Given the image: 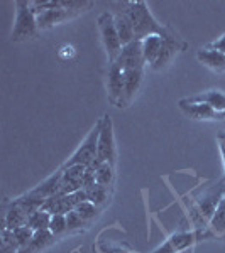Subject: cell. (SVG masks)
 <instances>
[{"label":"cell","instance_id":"6da1fadb","mask_svg":"<svg viewBox=\"0 0 225 253\" xmlns=\"http://www.w3.org/2000/svg\"><path fill=\"white\" fill-rule=\"evenodd\" d=\"M124 12L132 22L137 41H142L151 34L168 36V32L171 31L168 26H163V24L158 22L156 17L151 14L146 2H125Z\"/></svg>","mask_w":225,"mask_h":253},{"label":"cell","instance_id":"7a4b0ae2","mask_svg":"<svg viewBox=\"0 0 225 253\" xmlns=\"http://www.w3.org/2000/svg\"><path fill=\"white\" fill-rule=\"evenodd\" d=\"M38 31V15L32 7V2L17 0L15 2V20L10 34L12 42H26V41L36 38Z\"/></svg>","mask_w":225,"mask_h":253},{"label":"cell","instance_id":"3957f363","mask_svg":"<svg viewBox=\"0 0 225 253\" xmlns=\"http://www.w3.org/2000/svg\"><path fill=\"white\" fill-rule=\"evenodd\" d=\"M97 24H98V32H100L102 44H104V49H105V52H107L109 64L115 63L118 54L122 52L124 44H122L120 38H118V32L115 29L113 14H110V12L100 14L97 19Z\"/></svg>","mask_w":225,"mask_h":253},{"label":"cell","instance_id":"277c9868","mask_svg":"<svg viewBox=\"0 0 225 253\" xmlns=\"http://www.w3.org/2000/svg\"><path fill=\"white\" fill-rule=\"evenodd\" d=\"M102 120L100 135H98V145H97V159L102 162L115 166L117 159V147H115V137H113V124L112 118L105 115Z\"/></svg>","mask_w":225,"mask_h":253},{"label":"cell","instance_id":"5b68a950","mask_svg":"<svg viewBox=\"0 0 225 253\" xmlns=\"http://www.w3.org/2000/svg\"><path fill=\"white\" fill-rule=\"evenodd\" d=\"M100 128H102V120H98L93 128L90 130V133L87 135V138L83 140V144L78 147L75 154L69 157V161L64 166H85L88 167L93 161L97 159V145H98V135H100Z\"/></svg>","mask_w":225,"mask_h":253},{"label":"cell","instance_id":"8992f818","mask_svg":"<svg viewBox=\"0 0 225 253\" xmlns=\"http://www.w3.org/2000/svg\"><path fill=\"white\" fill-rule=\"evenodd\" d=\"M124 71L117 63L109 64L107 71V98L109 101L117 108H122V101H124Z\"/></svg>","mask_w":225,"mask_h":253},{"label":"cell","instance_id":"52a82bcc","mask_svg":"<svg viewBox=\"0 0 225 253\" xmlns=\"http://www.w3.org/2000/svg\"><path fill=\"white\" fill-rule=\"evenodd\" d=\"M185 47H186V44L183 42V39L171 29L168 32V36H165V42H163V49H161V52H159V58L156 59V63L151 66V69H154V71L165 69L168 64L173 61L174 56H176L179 51H183Z\"/></svg>","mask_w":225,"mask_h":253},{"label":"cell","instance_id":"ba28073f","mask_svg":"<svg viewBox=\"0 0 225 253\" xmlns=\"http://www.w3.org/2000/svg\"><path fill=\"white\" fill-rule=\"evenodd\" d=\"M115 63L122 68V71H130V69H144L146 61L142 56V44L141 41H132L127 46L122 47V52L118 54Z\"/></svg>","mask_w":225,"mask_h":253},{"label":"cell","instance_id":"9c48e42d","mask_svg":"<svg viewBox=\"0 0 225 253\" xmlns=\"http://www.w3.org/2000/svg\"><path fill=\"white\" fill-rule=\"evenodd\" d=\"M179 108L185 113L186 117L193 118L198 122H214V120H225L222 115L215 112L214 108H210L205 103H200V101H193L190 98H183L179 100Z\"/></svg>","mask_w":225,"mask_h":253},{"label":"cell","instance_id":"30bf717a","mask_svg":"<svg viewBox=\"0 0 225 253\" xmlns=\"http://www.w3.org/2000/svg\"><path fill=\"white\" fill-rule=\"evenodd\" d=\"M225 194V186L224 182L220 184L219 187H214V189H210L205 196H202V198L196 201V213L198 216L202 218L203 223H207L212 219V216H214L217 206H219L220 199L224 198Z\"/></svg>","mask_w":225,"mask_h":253},{"label":"cell","instance_id":"8fae6325","mask_svg":"<svg viewBox=\"0 0 225 253\" xmlns=\"http://www.w3.org/2000/svg\"><path fill=\"white\" fill-rule=\"evenodd\" d=\"M124 101H122V108L129 107L137 96L139 89H141L142 80H144V69H130V71H124Z\"/></svg>","mask_w":225,"mask_h":253},{"label":"cell","instance_id":"7c38bea8","mask_svg":"<svg viewBox=\"0 0 225 253\" xmlns=\"http://www.w3.org/2000/svg\"><path fill=\"white\" fill-rule=\"evenodd\" d=\"M196 59L200 64H203L205 68L212 69L215 73H224L225 71V54L215 51L212 47H202L196 52Z\"/></svg>","mask_w":225,"mask_h":253},{"label":"cell","instance_id":"4fadbf2b","mask_svg":"<svg viewBox=\"0 0 225 253\" xmlns=\"http://www.w3.org/2000/svg\"><path fill=\"white\" fill-rule=\"evenodd\" d=\"M163 42H165V36L161 34H151L141 41L142 44V56H144L146 66H153L159 58V52L163 49Z\"/></svg>","mask_w":225,"mask_h":253},{"label":"cell","instance_id":"5bb4252c","mask_svg":"<svg viewBox=\"0 0 225 253\" xmlns=\"http://www.w3.org/2000/svg\"><path fill=\"white\" fill-rule=\"evenodd\" d=\"M27 218H29V213L24 210L22 206L17 205L15 201H12L10 208L7 210L5 216H3V223L2 228L3 230H15L19 226H26L27 224Z\"/></svg>","mask_w":225,"mask_h":253},{"label":"cell","instance_id":"9a60e30c","mask_svg":"<svg viewBox=\"0 0 225 253\" xmlns=\"http://www.w3.org/2000/svg\"><path fill=\"white\" fill-rule=\"evenodd\" d=\"M190 100L200 101V103H205L210 108H214L219 115L225 118V93L219 91V89H210V91L200 93V95L190 96Z\"/></svg>","mask_w":225,"mask_h":253},{"label":"cell","instance_id":"2e32d148","mask_svg":"<svg viewBox=\"0 0 225 253\" xmlns=\"http://www.w3.org/2000/svg\"><path fill=\"white\" fill-rule=\"evenodd\" d=\"M113 22H115V29L118 32V38H120L122 44L127 46L129 42L136 41V32H134V26L130 22V19L127 17L124 10H118L113 14Z\"/></svg>","mask_w":225,"mask_h":253},{"label":"cell","instance_id":"e0dca14e","mask_svg":"<svg viewBox=\"0 0 225 253\" xmlns=\"http://www.w3.org/2000/svg\"><path fill=\"white\" fill-rule=\"evenodd\" d=\"M53 242H55V236H53V233L49 230L34 231L32 240L19 253H41L44 248H48Z\"/></svg>","mask_w":225,"mask_h":253},{"label":"cell","instance_id":"ac0fdd59","mask_svg":"<svg viewBox=\"0 0 225 253\" xmlns=\"http://www.w3.org/2000/svg\"><path fill=\"white\" fill-rule=\"evenodd\" d=\"M208 231H210L214 236H222L225 235V194L224 198L220 199L219 206H217L214 216L208 221Z\"/></svg>","mask_w":225,"mask_h":253},{"label":"cell","instance_id":"d6986e66","mask_svg":"<svg viewBox=\"0 0 225 253\" xmlns=\"http://www.w3.org/2000/svg\"><path fill=\"white\" fill-rule=\"evenodd\" d=\"M49 224H51V214L44 210L34 211V213H31L29 218H27V226L34 231L49 230Z\"/></svg>","mask_w":225,"mask_h":253},{"label":"cell","instance_id":"ffe728a7","mask_svg":"<svg viewBox=\"0 0 225 253\" xmlns=\"http://www.w3.org/2000/svg\"><path fill=\"white\" fill-rule=\"evenodd\" d=\"M115 177V166L109 164V162H102L100 167L95 170V179L97 184H102L105 187H110Z\"/></svg>","mask_w":225,"mask_h":253},{"label":"cell","instance_id":"44dd1931","mask_svg":"<svg viewBox=\"0 0 225 253\" xmlns=\"http://www.w3.org/2000/svg\"><path fill=\"white\" fill-rule=\"evenodd\" d=\"M85 191H87L88 201H92L93 205H97L98 208L107 203V199H109V187H105V186H102V184H97V182H95V184L87 187Z\"/></svg>","mask_w":225,"mask_h":253},{"label":"cell","instance_id":"7402d4cb","mask_svg":"<svg viewBox=\"0 0 225 253\" xmlns=\"http://www.w3.org/2000/svg\"><path fill=\"white\" fill-rule=\"evenodd\" d=\"M76 213H78L81 218L85 219L88 224L93 221V219L98 218V214H100V208H98L97 205H93L92 201H83L81 205L76 206Z\"/></svg>","mask_w":225,"mask_h":253},{"label":"cell","instance_id":"603a6c76","mask_svg":"<svg viewBox=\"0 0 225 253\" xmlns=\"http://www.w3.org/2000/svg\"><path fill=\"white\" fill-rule=\"evenodd\" d=\"M32 236H34V230H31L27 224L26 226H19V228H15V230H12V238H14V242L17 243L19 252L31 242Z\"/></svg>","mask_w":225,"mask_h":253},{"label":"cell","instance_id":"cb8c5ba5","mask_svg":"<svg viewBox=\"0 0 225 253\" xmlns=\"http://www.w3.org/2000/svg\"><path fill=\"white\" fill-rule=\"evenodd\" d=\"M49 231L53 236H63L68 231V219L66 214H53L51 216V224H49Z\"/></svg>","mask_w":225,"mask_h":253},{"label":"cell","instance_id":"d4e9b609","mask_svg":"<svg viewBox=\"0 0 225 253\" xmlns=\"http://www.w3.org/2000/svg\"><path fill=\"white\" fill-rule=\"evenodd\" d=\"M66 219H68V231H81V228L90 226L76 211H69L66 214Z\"/></svg>","mask_w":225,"mask_h":253},{"label":"cell","instance_id":"484cf974","mask_svg":"<svg viewBox=\"0 0 225 253\" xmlns=\"http://www.w3.org/2000/svg\"><path fill=\"white\" fill-rule=\"evenodd\" d=\"M151 253H178L176 248H174V245L171 243V240H166L163 245H159L156 250H153Z\"/></svg>","mask_w":225,"mask_h":253},{"label":"cell","instance_id":"4316f807","mask_svg":"<svg viewBox=\"0 0 225 253\" xmlns=\"http://www.w3.org/2000/svg\"><path fill=\"white\" fill-rule=\"evenodd\" d=\"M208 47H212V49H215V51H219V52H222V54H225V34H222L220 38H217Z\"/></svg>","mask_w":225,"mask_h":253},{"label":"cell","instance_id":"83f0119b","mask_svg":"<svg viewBox=\"0 0 225 253\" xmlns=\"http://www.w3.org/2000/svg\"><path fill=\"white\" fill-rule=\"evenodd\" d=\"M217 142H219L220 156H222V162H224V172H225V133H219Z\"/></svg>","mask_w":225,"mask_h":253}]
</instances>
